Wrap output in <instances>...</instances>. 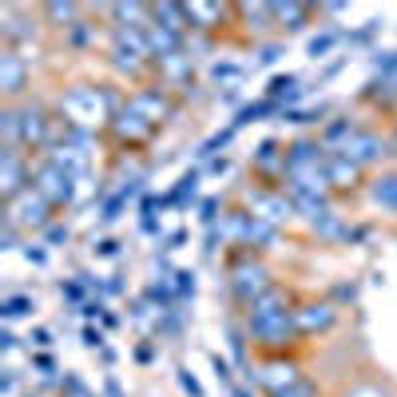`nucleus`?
Masks as SVG:
<instances>
[{"label": "nucleus", "mask_w": 397, "mask_h": 397, "mask_svg": "<svg viewBox=\"0 0 397 397\" xmlns=\"http://www.w3.org/2000/svg\"><path fill=\"white\" fill-rule=\"evenodd\" d=\"M270 274H267V267H258V262H242V267H235L231 270V294H235L242 306H251V302H258L262 294L270 290Z\"/></svg>", "instance_id": "f257e3e1"}, {"label": "nucleus", "mask_w": 397, "mask_h": 397, "mask_svg": "<svg viewBox=\"0 0 397 397\" xmlns=\"http://www.w3.org/2000/svg\"><path fill=\"white\" fill-rule=\"evenodd\" d=\"M28 183H36V195H40L48 206H64L72 199V175L64 171V167H56V163H44V167L36 171V179H28Z\"/></svg>", "instance_id": "f03ea898"}, {"label": "nucleus", "mask_w": 397, "mask_h": 397, "mask_svg": "<svg viewBox=\"0 0 397 397\" xmlns=\"http://www.w3.org/2000/svg\"><path fill=\"white\" fill-rule=\"evenodd\" d=\"M385 147H389V143L381 139V135H374V131H362V127H354V135L346 139L342 155H346V159H354V163L362 167V163H374V159H381V155H385Z\"/></svg>", "instance_id": "7ed1b4c3"}, {"label": "nucleus", "mask_w": 397, "mask_h": 397, "mask_svg": "<svg viewBox=\"0 0 397 397\" xmlns=\"http://www.w3.org/2000/svg\"><path fill=\"white\" fill-rule=\"evenodd\" d=\"M333 306L330 302H302L298 310H294V322H298V333L302 338H310L318 330H330L333 326Z\"/></svg>", "instance_id": "20e7f679"}, {"label": "nucleus", "mask_w": 397, "mask_h": 397, "mask_svg": "<svg viewBox=\"0 0 397 397\" xmlns=\"http://www.w3.org/2000/svg\"><path fill=\"white\" fill-rule=\"evenodd\" d=\"M358 175H362V167H358L354 159H346L342 151L326 159V179H330L333 187H354V183H358Z\"/></svg>", "instance_id": "39448f33"}, {"label": "nucleus", "mask_w": 397, "mask_h": 397, "mask_svg": "<svg viewBox=\"0 0 397 397\" xmlns=\"http://www.w3.org/2000/svg\"><path fill=\"white\" fill-rule=\"evenodd\" d=\"M374 203L397 211V175H381V179H374Z\"/></svg>", "instance_id": "423d86ee"}, {"label": "nucleus", "mask_w": 397, "mask_h": 397, "mask_svg": "<svg viewBox=\"0 0 397 397\" xmlns=\"http://www.w3.org/2000/svg\"><path fill=\"white\" fill-rule=\"evenodd\" d=\"M0 64H4V92H8V95L20 92V76H24V72H20V64H16V52H12V48L0 56Z\"/></svg>", "instance_id": "0eeeda50"}, {"label": "nucleus", "mask_w": 397, "mask_h": 397, "mask_svg": "<svg viewBox=\"0 0 397 397\" xmlns=\"http://www.w3.org/2000/svg\"><path fill=\"white\" fill-rule=\"evenodd\" d=\"M270 8H274V16H278V20H290V32L302 28V20L310 16V8H306V4H270Z\"/></svg>", "instance_id": "6e6552de"}, {"label": "nucleus", "mask_w": 397, "mask_h": 397, "mask_svg": "<svg viewBox=\"0 0 397 397\" xmlns=\"http://www.w3.org/2000/svg\"><path fill=\"white\" fill-rule=\"evenodd\" d=\"M28 310H32L28 294H12V298L0 302V314H4V318H20V314H28Z\"/></svg>", "instance_id": "1a4fd4ad"}, {"label": "nucleus", "mask_w": 397, "mask_h": 397, "mask_svg": "<svg viewBox=\"0 0 397 397\" xmlns=\"http://www.w3.org/2000/svg\"><path fill=\"white\" fill-rule=\"evenodd\" d=\"M270 397H318V394H314V385H310V381L298 378V381H286V385H278Z\"/></svg>", "instance_id": "9d476101"}, {"label": "nucleus", "mask_w": 397, "mask_h": 397, "mask_svg": "<svg viewBox=\"0 0 397 397\" xmlns=\"http://www.w3.org/2000/svg\"><path fill=\"white\" fill-rule=\"evenodd\" d=\"M195 183H199V175H183V179H179V191L167 195V203H183L187 195H195Z\"/></svg>", "instance_id": "9b49d317"}, {"label": "nucleus", "mask_w": 397, "mask_h": 397, "mask_svg": "<svg viewBox=\"0 0 397 397\" xmlns=\"http://www.w3.org/2000/svg\"><path fill=\"white\" fill-rule=\"evenodd\" d=\"M333 44H338V36H333V32H326V36H314V40H310V56H326Z\"/></svg>", "instance_id": "f8f14e48"}, {"label": "nucleus", "mask_w": 397, "mask_h": 397, "mask_svg": "<svg viewBox=\"0 0 397 397\" xmlns=\"http://www.w3.org/2000/svg\"><path fill=\"white\" fill-rule=\"evenodd\" d=\"M175 290H179V298L195 294V274H191V270H179V274H175Z\"/></svg>", "instance_id": "ddd939ff"}, {"label": "nucleus", "mask_w": 397, "mask_h": 397, "mask_svg": "<svg viewBox=\"0 0 397 397\" xmlns=\"http://www.w3.org/2000/svg\"><path fill=\"white\" fill-rule=\"evenodd\" d=\"M378 68H381L389 79H397V52H381V56H378Z\"/></svg>", "instance_id": "4468645a"}, {"label": "nucleus", "mask_w": 397, "mask_h": 397, "mask_svg": "<svg viewBox=\"0 0 397 397\" xmlns=\"http://www.w3.org/2000/svg\"><path fill=\"white\" fill-rule=\"evenodd\" d=\"M84 286H88V282H64L60 294H64L68 302H79V298H84Z\"/></svg>", "instance_id": "2eb2a0df"}, {"label": "nucleus", "mask_w": 397, "mask_h": 397, "mask_svg": "<svg viewBox=\"0 0 397 397\" xmlns=\"http://www.w3.org/2000/svg\"><path fill=\"white\" fill-rule=\"evenodd\" d=\"M179 385H183V389H187L191 397H203V389H199V381L191 378L187 369H179Z\"/></svg>", "instance_id": "dca6fc26"}, {"label": "nucleus", "mask_w": 397, "mask_h": 397, "mask_svg": "<svg viewBox=\"0 0 397 397\" xmlns=\"http://www.w3.org/2000/svg\"><path fill=\"white\" fill-rule=\"evenodd\" d=\"M48 16H64L68 20V16H76V8L72 4H48Z\"/></svg>", "instance_id": "f3484780"}, {"label": "nucleus", "mask_w": 397, "mask_h": 397, "mask_svg": "<svg viewBox=\"0 0 397 397\" xmlns=\"http://www.w3.org/2000/svg\"><path fill=\"white\" fill-rule=\"evenodd\" d=\"M99 254H104V258H115V254H119V242H115V238H104V242H99Z\"/></svg>", "instance_id": "a211bd4d"}, {"label": "nucleus", "mask_w": 397, "mask_h": 397, "mask_svg": "<svg viewBox=\"0 0 397 397\" xmlns=\"http://www.w3.org/2000/svg\"><path fill=\"white\" fill-rule=\"evenodd\" d=\"M32 342H36L40 349H48V346H52V333H48V330H32Z\"/></svg>", "instance_id": "6ab92c4d"}, {"label": "nucleus", "mask_w": 397, "mask_h": 397, "mask_svg": "<svg viewBox=\"0 0 397 397\" xmlns=\"http://www.w3.org/2000/svg\"><path fill=\"white\" fill-rule=\"evenodd\" d=\"M235 76H238V68H235V64H226V68L219 64V68H215V79H235Z\"/></svg>", "instance_id": "aec40b11"}, {"label": "nucleus", "mask_w": 397, "mask_h": 397, "mask_svg": "<svg viewBox=\"0 0 397 397\" xmlns=\"http://www.w3.org/2000/svg\"><path fill=\"white\" fill-rule=\"evenodd\" d=\"M84 346H104V333H99V330H84Z\"/></svg>", "instance_id": "412c9836"}, {"label": "nucleus", "mask_w": 397, "mask_h": 397, "mask_svg": "<svg viewBox=\"0 0 397 397\" xmlns=\"http://www.w3.org/2000/svg\"><path fill=\"white\" fill-rule=\"evenodd\" d=\"M0 346H4V349H16V333L4 330V333H0Z\"/></svg>", "instance_id": "4be33fe9"}, {"label": "nucleus", "mask_w": 397, "mask_h": 397, "mask_svg": "<svg viewBox=\"0 0 397 397\" xmlns=\"http://www.w3.org/2000/svg\"><path fill=\"white\" fill-rule=\"evenodd\" d=\"M135 358H139V362H151V358H155V349H151V346H139V349H135Z\"/></svg>", "instance_id": "5701e85b"}, {"label": "nucleus", "mask_w": 397, "mask_h": 397, "mask_svg": "<svg viewBox=\"0 0 397 397\" xmlns=\"http://www.w3.org/2000/svg\"><path fill=\"white\" fill-rule=\"evenodd\" d=\"M36 365H40L44 374H52V358H48V354H36Z\"/></svg>", "instance_id": "b1692460"}, {"label": "nucleus", "mask_w": 397, "mask_h": 397, "mask_svg": "<svg viewBox=\"0 0 397 397\" xmlns=\"http://www.w3.org/2000/svg\"><path fill=\"white\" fill-rule=\"evenodd\" d=\"M48 238H52V242H60V238H68V231H64V226H52V231H48Z\"/></svg>", "instance_id": "393cba45"}, {"label": "nucleus", "mask_w": 397, "mask_h": 397, "mask_svg": "<svg viewBox=\"0 0 397 397\" xmlns=\"http://www.w3.org/2000/svg\"><path fill=\"white\" fill-rule=\"evenodd\" d=\"M4 394H16V374H4Z\"/></svg>", "instance_id": "a878e982"}, {"label": "nucleus", "mask_w": 397, "mask_h": 397, "mask_svg": "<svg viewBox=\"0 0 397 397\" xmlns=\"http://www.w3.org/2000/svg\"><path fill=\"white\" fill-rule=\"evenodd\" d=\"M24 254H28V262H36V267L44 262V251H32V246H28V251H24Z\"/></svg>", "instance_id": "bb28decb"}, {"label": "nucleus", "mask_w": 397, "mask_h": 397, "mask_svg": "<svg viewBox=\"0 0 397 397\" xmlns=\"http://www.w3.org/2000/svg\"><path fill=\"white\" fill-rule=\"evenodd\" d=\"M104 394H108V397H119V385H115V378H108V385H104Z\"/></svg>", "instance_id": "cd10ccee"}, {"label": "nucleus", "mask_w": 397, "mask_h": 397, "mask_svg": "<svg viewBox=\"0 0 397 397\" xmlns=\"http://www.w3.org/2000/svg\"><path fill=\"white\" fill-rule=\"evenodd\" d=\"M203 222H215V203H203Z\"/></svg>", "instance_id": "c85d7f7f"}, {"label": "nucleus", "mask_w": 397, "mask_h": 397, "mask_svg": "<svg viewBox=\"0 0 397 397\" xmlns=\"http://www.w3.org/2000/svg\"><path fill=\"white\" fill-rule=\"evenodd\" d=\"M231 394H235V397H251L246 389H242V385H231Z\"/></svg>", "instance_id": "c756f323"}]
</instances>
